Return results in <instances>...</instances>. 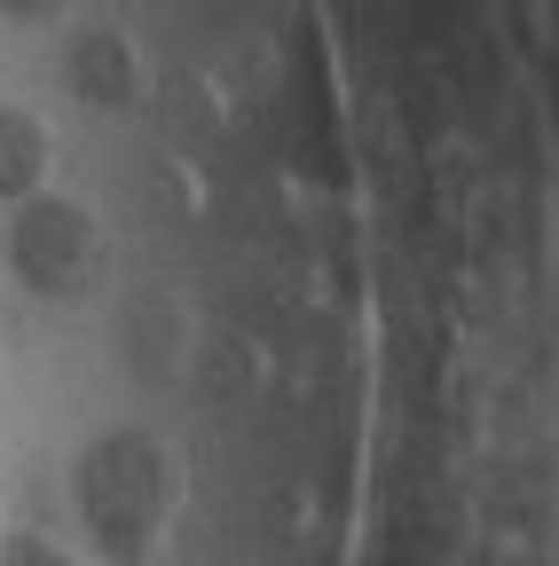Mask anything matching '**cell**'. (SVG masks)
Masks as SVG:
<instances>
[{"instance_id":"obj_1","label":"cell","mask_w":559,"mask_h":566,"mask_svg":"<svg viewBox=\"0 0 559 566\" xmlns=\"http://www.w3.org/2000/svg\"><path fill=\"white\" fill-rule=\"evenodd\" d=\"M0 566H72L55 543H40V535H9L0 543Z\"/></svg>"},{"instance_id":"obj_2","label":"cell","mask_w":559,"mask_h":566,"mask_svg":"<svg viewBox=\"0 0 559 566\" xmlns=\"http://www.w3.org/2000/svg\"><path fill=\"white\" fill-rule=\"evenodd\" d=\"M9 17H55V0H0Z\"/></svg>"}]
</instances>
